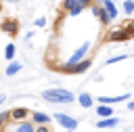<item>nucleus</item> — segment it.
<instances>
[{"label":"nucleus","mask_w":134,"mask_h":132,"mask_svg":"<svg viewBox=\"0 0 134 132\" xmlns=\"http://www.w3.org/2000/svg\"><path fill=\"white\" fill-rule=\"evenodd\" d=\"M29 109H25V107H13L10 111H8V115H10V122H23V119H27L29 117Z\"/></svg>","instance_id":"obj_10"},{"label":"nucleus","mask_w":134,"mask_h":132,"mask_svg":"<svg viewBox=\"0 0 134 132\" xmlns=\"http://www.w3.org/2000/svg\"><path fill=\"white\" fill-rule=\"evenodd\" d=\"M92 2H103V0H92Z\"/></svg>","instance_id":"obj_29"},{"label":"nucleus","mask_w":134,"mask_h":132,"mask_svg":"<svg viewBox=\"0 0 134 132\" xmlns=\"http://www.w3.org/2000/svg\"><path fill=\"white\" fill-rule=\"evenodd\" d=\"M121 10L126 17H132L134 15V0H124L121 2Z\"/></svg>","instance_id":"obj_19"},{"label":"nucleus","mask_w":134,"mask_h":132,"mask_svg":"<svg viewBox=\"0 0 134 132\" xmlns=\"http://www.w3.org/2000/svg\"><path fill=\"white\" fill-rule=\"evenodd\" d=\"M132 19H134V15H132Z\"/></svg>","instance_id":"obj_31"},{"label":"nucleus","mask_w":134,"mask_h":132,"mask_svg":"<svg viewBox=\"0 0 134 132\" xmlns=\"http://www.w3.org/2000/svg\"><path fill=\"white\" fill-rule=\"evenodd\" d=\"M15 54H17V46H15L13 42H8V44L4 46V59H6V61H13Z\"/></svg>","instance_id":"obj_18"},{"label":"nucleus","mask_w":134,"mask_h":132,"mask_svg":"<svg viewBox=\"0 0 134 132\" xmlns=\"http://www.w3.org/2000/svg\"><path fill=\"white\" fill-rule=\"evenodd\" d=\"M88 50H90V40H84L69 57H67V61L63 63V65H73V63H77V61H82V59H86L88 57Z\"/></svg>","instance_id":"obj_4"},{"label":"nucleus","mask_w":134,"mask_h":132,"mask_svg":"<svg viewBox=\"0 0 134 132\" xmlns=\"http://www.w3.org/2000/svg\"><path fill=\"white\" fill-rule=\"evenodd\" d=\"M90 13H92V17H94V19H98V23H100L103 27H109V25H111V19L107 17L105 8H103L98 2H92V6H90Z\"/></svg>","instance_id":"obj_5"},{"label":"nucleus","mask_w":134,"mask_h":132,"mask_svg":"<svg viewBox=\"0 0 134 132\" xmlns=\"http://www.w3.org/2000/svg\"><path fill=\"white\" fill-rule=\"evenodd\" d=\"M128 57H130V54H126V52H124V54H117V57H111V59H107V65H115V63H119V61H126Z\"/></svg>","instance_id":"obj_20"},{"label":"nucleus","mask_w":134,"mask_h":132,"mask_svg":"<svg viewBox=\"0 0 134 132\" xmlns=\"http://www.w3.org/2000/svg\"><path fill=\"white\" fill-rule=\"evenodd\" d=\"M92 6V0H63L61 2V10L67 15V17H77V15H82L86 8H90Z\"/></svg>","instance_id":"obj_2"},{"label":"nucleus","mask_w":134,"mask_h":132,"mask_svg":"<svg viewBox=\"0 0 134 132\" xmlns=\"http://www.w3.org/2000/svg\"><path fill=\"white\" fill-rule=\"evenodd\" d=\"M42 98L48 101V103H73L75 94L65 90V88H48V90H42Z\"/></svg>","instance_id":"obj_1"},{"label":"nucleus","mask_w":134,"mask_h":132,"mask_svg":"<svg viewBox=\"0 0 134 132\" xmlns=\"http://www.w3.org/2000/svg\"><path fill=\"white\" fill-rule=\"evenodd\" d=\"M124 29L128 31V36H130V38H134V19H130V21L124 25Z\"/></svg>","instance_id":"obj_21"},{"label":"nucleus","mask_w":134,"mask_h":132,"mask_svg":"<svg viewBox=\"0 0 134 132\" xmlns=\"http://www.w3.org/2000/svg\"><path fill=\"white\" fill-rule=\"evenodd\" d=\"M4 2H10V4H15V2H17V0H4Z\"/></svg>","instance_id":"obj_28"},{"label":"nucleus","mask_w":134,"mask_h":132,"mask_svg":"<svg viewBox=\"0 0 134 132\" xmlns=\"http://www.w3.org/2000/svg\"><path fill=\"white\" fill-rule=\"evenodd\" d=\"M115 126H119V117H115V115L103 117V119L96 122V128H98V130H107V128H115Z\"/></svg>","instance_id":"obj_12"},{"label":"nucleus","mask_w":134,"mask_h":132,"mask_svg":"<svg viewBox=\"0 0 134 132\" xmlns=\"http://www.w3.org/2000/svg\"><path fill=\"white\" fill-rule=\"evenodd\" d=\"M103 8H105V13H107V17L111 19V23L119 17V8H117V4H115V0H103V2H98Z\"/></svg>","instance_id":"obj_7"},{"label":"nucleus","mask_w":134,"mask_h":132,"mask_svg":"<svg viewBox=\"0 0 134 132\" xmlns=\"http://www.w3.org/2000/svg\"><path fill=\"white\" fill-rule=\"evenodd\" d=\"M105 40H107V42H126V40H130V36H128V31H126L124 27H119V29L107 31Z\"/></svg>","instance_id":"obj_9"},{"label":"nucleus","mask_w":134,"mask_h":132,"mask_svg":"<svg viewBox=\"0 0 134 132\" xmlns=\"http://www.w3.org/2000/svg\"><path fill=\"white\" fill-rule=\"evenodd\" d=\"M29 117H31V122H34L36 126H40V124H50V119H52V115H48V113H44V111H31Z\"/></svg>","instance_id":"obj_11"},{"label":"nucleus","mask_w":134,"mask_h":132,"mask_svg":"<svg viewBox=\"0 0 134 132\" xmlns=\"http://www.w3.org/2000/svg\"><path fill=\"white\" fill-rule=\"evenodd\" d=\"M8 122H10V115H8V111H2V113H0V128H2V126H6Z\"/></svg>","instance_id":"obj_23"},{"label":"nucleus","mask_w":134,"mask_h":132,"mask_svg":"<svg viewBox=\"0 0 134 132\" xmlns=\"http://www.w3.org/2000/svg\"><path fill=\"white\" fill-rule=\"evenodd\" d=\"M2 10H4V0H0V15H2Z\"/></svg>","instance_id":"obj_26"},{"label":"nucleus","mask_w":134,"mask_h":132,"mask_svg":"<svg viewBox=\"0 0 134 132\" xmlns=\"http://www.w3.org/2000/svg\"><path fill=\"white\" fill-rule=\"evenodd\" d=\"M36 132H52V130L48 124H40V126H36Z\"/></svg>","instance_id":"obj_24"},{"label":"nucleus","mask_w":134,"mask_h":132,"mask_svg":"<svg viewBox=\"0 0 134 132\" xmlns=\"http://www.w3.org/2000/svg\"><path fill=\"white\" fill-rule=\"evenodd\" d=\"M94 111H96L98 117H111V115H113V107H111V105H103V103H100Z\"/></svg>","instance_id":"obj_16"},{"label":"nucleus","mask_w":134,"mask_h":132,"mask_svg":"<svg viewBox=\"0 0 134 132\" xmlns=\"http://www.w3.org/2000/svg\"><path fill=\"white\" fill-rule=\"evenodd\" d=\"M21 69H23V65H21L19 61H8V67H6V75H8V78H10V75H17Z\"/></svg>","instance_id":"obj_17"},{"label":"nucleus","mask_w":134,"mask_h":132,"mask_svg":"<svg viewBox=\"0 0 134 132\" xmlns=\"http://www.w3.org/2000/svg\"><path fill=\"white\" fill-rule=\"evenodd\" d=\"M67 132H75V130H67Z\"/></svg>","instance_id":"obj_30"},{"label":"nucleus","mask_w":134,"mask_h":132,"mask_svg":"<svg viewBox=\"0 0 134 132\" xmlns=\"http://www.w3.org/2000/svg\"><path fill=\"white\" fill-rule=\"evenodd\" d=\"M90 67H92V59H90V57H86V59H82V61H77V63H73V65H61L59 69H61L63 73L80 75V73H86Z\"/></svg>","instance_id":"obj_3"},{"label":"nucleus","mask_w":134,"mask_h":132,"mask_svg":"<svg viewBox=\"0 0 134 132\" xmlns=\"http://www.w3.org/2000/svg\"><path fill=\"white\" fill-rule=\"evenodd\" d=\"M128 98H130V92H126V94H117V96H98L96 101L103 103V105H111V103H121V101H128Z\"/></svg>","instance_id":"obj_13"},{"label":"nucleus","mask_w":134,"mask_h":132,"mask_svg":"<svg viewBox=\"0 0 134 132\" xmlns=\"http://www.w3.org/2000/svg\"><path fill=\"white\" fill-rule=\"evenodd\" d=\"M77 103H80V107H84V109H90V107H92V103H94V98H92V94H90V92H80V96H77Z\"/></svg>","instance_id":"obj_15"},{"label":"nucleus","mask_w":134,"mask_h":132,"mask_svg":"<svg viewBox=\"0 0 134 132\" xmlns=\"http://www.w3.org/2000/svg\"><path fill=\"white\" fill-rule=\"evenodd\" d=\"M15 132H36V124L31 119H23V122H17V128Z\"/></svg>","instance_id":"obj_14"},{"label":"nucleus","mask_w":134,"mask_h":132,"mask_svg":"<svg viewBox=\"0 0 134 132\" xmlns=\"http://www.w3.org/2000/svg\"><path fill=\"white\" fill-rule=\"evenodd\" d=\"M52 119H54L59 126H63L65 130H75V128H77V119H73V117L67 115V113H59V111H57V113L52 115Z\"/></svg>","instance_id":"obj_6"},{"label":"nucleus","mask_w":134,"mask_h":132,"mask_svg":"<svg viewBox=\"0 0 134 132\" xmlns=\"http://www.w3.org/2000/svg\"><path fill=\"white\" fill-rule=\"evenodd\" d=\"M4 101H6V96H4V94H0V105H2Z\"/></svg>","instance_id":"obj_27"},{"label":"nucleus","mask_w":134,"mask_h":132,"mask_svg":"<svg viewBox=\"0 0 134 132\" xmlns=\"http://www.w3.org/2000/svg\"><path fill=\"white\" fill-rule=\"evenodd\" d=\"M0 29H2L4 34H8V36H17V34H19V21H17V19H2Z\"/></svg>","instance_id":"obj_8"},{"label":"nucleus","mask_w":134,"mask_h":132,"mask_svg":"<svg viewBox=\"0 0 134 132\" xmlns=\"http://www.w3.org/2000/svg\"><path fill=\"white\" fill-rule=\"evenodd\" d=\"M34 25L36 27H46L48 25V19L46 17H38V19H34Z\"/></svg>","instance_id":"obj_22"},{"label":"nucleus","mask_w":134,"mask_h":132,"mask_svg":"<svg viewBox=\"0 0 134 132\" xmlns=\"http://www.w3.org/2000/svg\"><path fill=\"white\" fill-rule=\"evenodd\" d=\"M126 109H128V111H134V101H130V103L126 105Z\"/></svg>","instance_id":"obj_25"}]
</instances>
